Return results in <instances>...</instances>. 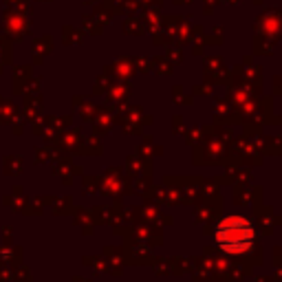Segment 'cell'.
<instances>
[{
    "label": "cell",
    "mask_w": 282,
    "mask_h": 282,
    "mask_svg": "<svg viewBox=\"0 0 282 282\" xmlns=\"http://www.w3.org/2000/svg\"><path fill=\"white\" fill-rule=\"evenodd\" d=\"M214 238L225 254H245L254 245L256 229L245 216H225L216 225Z\"/></svg>",
    "instance_id": "1"
}]
</instances>
